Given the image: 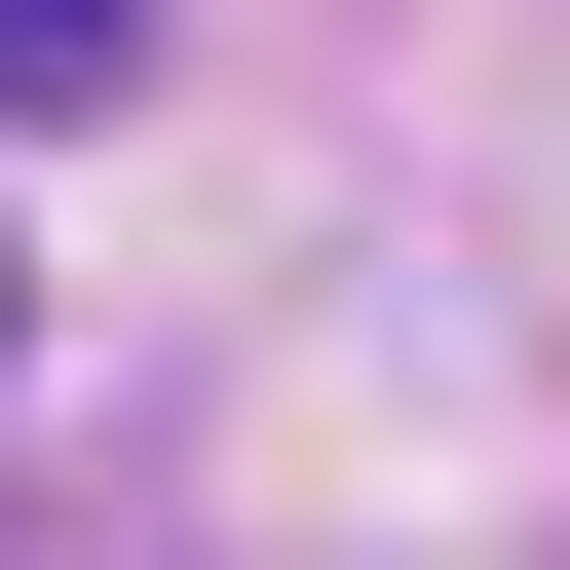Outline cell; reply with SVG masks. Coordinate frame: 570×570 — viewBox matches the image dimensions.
<instances>
[{
    "instance_id": "obj_1",
    "label": "cell",
    "mask_w": 570,
    "mask_h": 570,
    "mask_svg": "<svg viewBox=\"0 0 570 570\" xmlns=\"http://www.w3.org/2000/svg\"><path fill=\"white\" fill-rule=\"evenodd\" d=\"M153 77V0H0V115H115Z\"/></svg>"
}]
</instances>
